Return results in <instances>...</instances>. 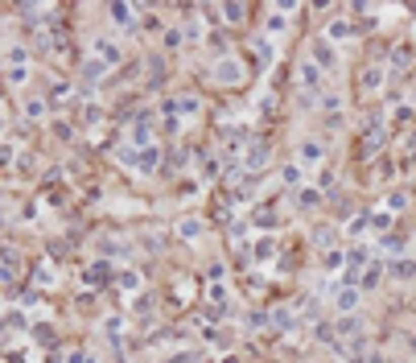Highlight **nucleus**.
<instances>
[{
  "mask_svg": "<svg viewBox=\"0 0 416 363\" xmlns=\"http://www.w3.org/2000/svg\"><path fill=\"white\" fill-rule=\"evenodd\" d=\"M317 58H322V62H317V66H334V50H326V46H317Z\"/></svg>",
  "mask_w": 416,
  "mask_h": 363,
  "instance_id": "f03ea898",
  "label": "nucleus"
},
{
  "mask_svg": "<svg viewBox=\"0 0 416 363\" xmlns=\"http://www.w3.org/2000/svg\"><path fill=\"white\" fill-rule=\"evenodd\" d=\"M338 306H342V310H355V306H359V293H355V289H346V293L338 297Z\"/></svg>",
  "mask_w": 416,
  "mask_h": 363,
  "instance_id": "f257e3e1",
  "label": "nucleus"
}]
</instances>
